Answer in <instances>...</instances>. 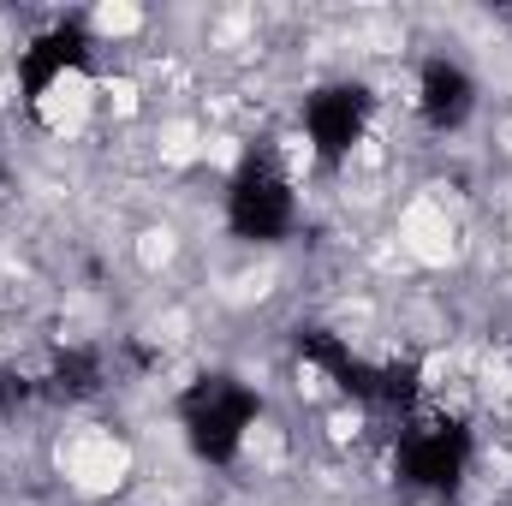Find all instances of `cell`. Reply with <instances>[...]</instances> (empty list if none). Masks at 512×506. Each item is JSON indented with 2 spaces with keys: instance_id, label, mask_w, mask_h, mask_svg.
<instances>
[{
  "instance_id": "6da1fadb",
  "label": "cell",
  "mask_w": 512,
  "mask_h": 506,
  "mask_svg": "<svg viewBox=\"0 0 512 506\" xmlns=\"http://www.w3.org/2000/svg\"><path fill=\"white\" fill-rule=\"evenodd\" d=\"M179 429L197 459L227 465V459H239V447L256 429V393L233 376H197L179 399Z\"/></svg>"
},
{
  "instance_id": "7a4b0ae2",
  "label": "cell",
  "mask_w": 512,
  "mask_h": 506,
  "mask_svg": "<svg viewBox=\"0 0 512 506\" xmlns=\"http://www.w3.org/2000/svg\"><path fill=\"white\" fill-rule=\"evenodd\" d=\"M292 221H298V179L262 149L227 179V227L251 245H274L292 233Z\"/></svg>"
},
{
  "instance_id": "3957f363",
  "label": "cell",
  "mask_w": 512,
  "mask_h": 506,
  "mask_svg": "<svg viewBox=\"0 0 512 506\" xmlns=\"http://www.w3.org/2000/svg\"><path fill=\"white\" fill-rule=\"evenodd\" d=\"M370 90L364 84H328L304 102V143L322 167L352 161V149L370 137Z\"/></svg>"
},
{
  "instance_id": "277c9868",
  "label": "cell",
  "mask_w": 512,
  "mask_h": 506,
  "mask_svg": "<svg viewBox=\"0 0 512 506\" xmlns=\"http://www.w3.org/2000/svg\"><path fill=\"white\" fill-rule=\"evenodd\" d=\"M411 108H417V120L429 131L447 137V131H459L477 114V78H471L459 60L435 54V60L417 66V96H411Z\"/></svg>"
}]
</instances>
